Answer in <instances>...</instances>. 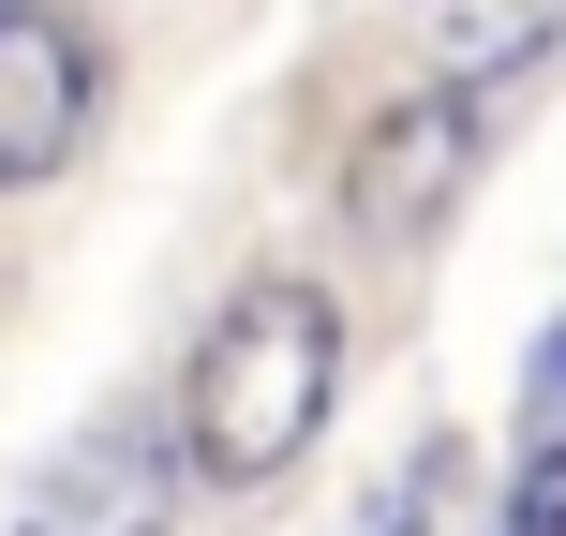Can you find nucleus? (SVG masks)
<instances>
[{
	"label": "nucleus",
	"mask_w": 566,
	"mask_h": 536,
	"mask_svg": "<svg viewBox=\"0 0 566 536\" xmlns=\"http://www.w3.org/2000/svg\"><path fill=\"white\" fill-rule=\"evenodd\" d=\"M328 402H343V298L298 283V269H254L195 328L165 432H179V462H195V492H269L283 462L328 432Z\"/></svg>",
	"instance_id": "1"
},
{
	"label": "nucleus",
	"mask_w": 566,
	"mask_h": 536,
	"mask_svg": "<svg viewBox=\"0 0 566 536\" xmlns=\"http://www.w3.org/2000/svg\"><path fill=\"white\" fill-rule=\"evenodd\" d=\"M179 507H195L179 432L165 418H90L15 477V522L0 536H179Z\"/></svg>",
	"instance_id": "2"
},
{
	"label": "nucleus",
	"mask_w": 566,
	"mask_h": 536,
	"mask_svg": "<svg viewBox=\"0 0 566 536\" xmlns=\"http://www.w3.org/2000/svg\"><path fill=\"white\" fill-rule=\"evenodd\" d=\"M462 179H478V105L418 75L402 105L358 119V149H343V224H358L373 254H402V239H432L462 209Z\"/></svg>",
	"instance_id": "3"
},
{
	"label": "nucleus",
	"mask_w": 566,
	"mask_h": 536,
	"mask_svg": "<svg viewBox=\"0 0 566 536\" xmlns=\"http://www.w3.org/2000/svg\"><path fill=\"white\" fill-rule=\"evenodd\" d=\"M90 105H105V45L75 15H45V0H15L0 15V195H45L75 165Z\"/></svg>",
	"instance_id": "4"
},
{
	"label": "nucleus",
	"mask_w": 566,
	"mask_h": 536,
	"mask_svg": "<svg viewBox=\"0 0 566 536\" xmlns=\"http://www.w3.org/2000/svg\"><path fill=\"white\" fill-rule=\"evenodd\" d=\"M566 45V0H418V75L432 90H507V75H537V60Z\"/></svg>",
	"instance_id": "5"
},
{
	"label": "nucleus",
	"mask_w": 566,
	"mask_h": 536,
	"mask_svg": "<svg viewBox=\"0 0 566 536\" xmlns=\"http://www.w3.org/2000/svg\"><path fill=\"white\" fill-rule=\"evenodd\" d=\"M448 492H462V448H448V432H418V448H402L388 477H373L358 536H432V522H448Z\"/></svg>",
	"instance_id": "6"
},
{
	"label": "nucleus",
	"mask_w": 566,
	"mask_h": 536,
	"mask_svg": "<svg viewBox=\"0 0 566 536\" xmlns=\"http://www.w3.org/2000/svg\"><path fill=\"white\" fill-rule=\"evenodd\" d=\"M492 536H566V432H537V448L507 462V492H492Z\"/></svg>",
	"instance_id": "7"
},
{
	"label": "nucleus",
	"mask_w": 566,
	"mask_h": 536,
	"mask_svg": "<svg viewBox=\"0 0 566 536\" xmlns=\"http://www.w3.org/2000/svg\"><path fill=\"white\" fill-rule=\"evenodd\" d=\"M522 402H537V432H566V328H537V358H522Z\"/></svg>",
	"instance_id": "8"
},
{
	"label": "nucleus",
	"mask_w": 566,
	"mask_h": 536,
	"mask_svg": "<svg viewBox=\"0 0 566 536\" xmlns=\"http://www.w3.org/2000/svg\"><path fill=\"white\" fill-rule=\"evenodd\" d=\"M0 15H15V0H0Z\"/></svg>",
	"instance_id": "9"
}]
</instances>
